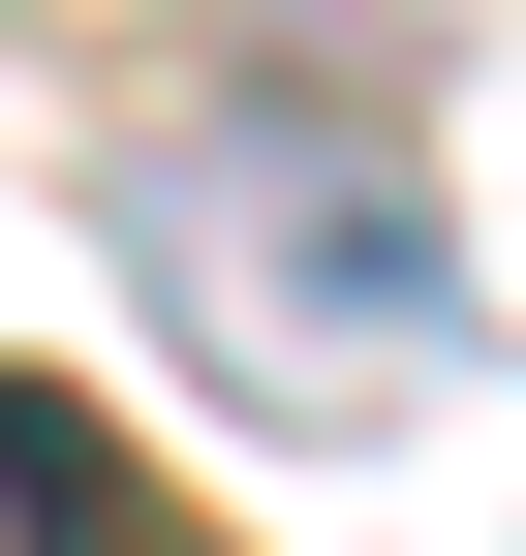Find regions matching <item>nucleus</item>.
Instances as JSON below:
<instances>
[{"label": "nucleus", "mask_w": 526, "mask_h": 556, "mask_svg": "<svg viewBox=\"0 0 526 556\" xmlns=\"http://www.w3.org/2000/svg\"><path fill=\"white\" fill-rule=\"evenodd\" d=\"M124 278H155V340L217 402H279V433H403V402H465V186L403 155L372 93H155L93 155Z\"/></svg>", "instance_id": "1"}, {"label": "nucleus", "mask_w": 526, "mask_h": 556, "mask_svg": "<svg viewBox=\"0 0 526 556\" xmlns=\"http://www.w3.org/2000/svg\"><path fill=\"white\" fill-rule=\"evenodd\" d=\"M0 556H217V526L124 464V402H93V371H0Z\"/></svg>", "instance_id": "2"}, {"label": "nucleus", "mask_w": 526, "mask_h": 556, "mask_svg": "<svg viewBox=\"0 0 526 556\" xmlns=\"http://www.w3.org/2000/svg\"><path fill=\"white\" fill-rule=\"evenodd\" d=\"M248 31H279V62H403L434 0H248Z\"/></svg>", "instance_id": "3"}]
</instances>
